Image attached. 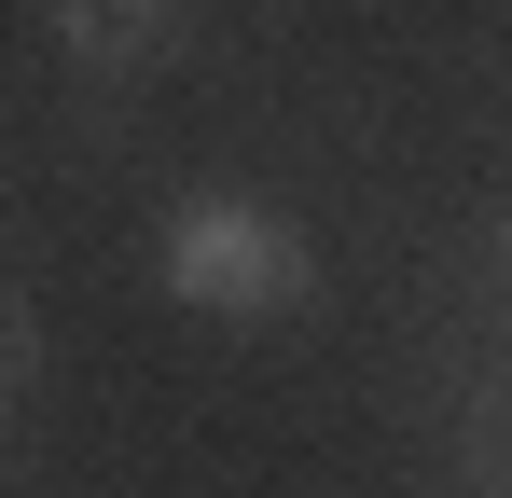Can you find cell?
<instances>
[{
	"mask_svg": "<svg viewBox=\"0 0 512 498\" xmlns=\"http://www.w3.org/2000/svg\"><path fill=\"white\" fill-rule=\"evenodd\" d=\"M153 291L167 305H194V319H305L333 277H319V236L277 208V194H236V180H194V194H167V222H153Z\"/></svg>",
	"mask_w": 512,
	"mask_h": 498,
	"instance_id": "1",
	"label": "cell"
},
{
	"mask_svg": "<svg viewBox=\"0 0 512 498\" xmlns=\"http://www.w3.org/2000/svg\"><path fill=\"white\" fill-rule=\"evenodd\" d=\"M42 14H56V56H70L84 83H139V70L180 42L194 0H42Z\"/></svg>",
	"mask_w": 512,
	"mask_h": 498,
	"instance_id": "2",
	"label": "cell"
},
{
	"mask_svg": "<svg viewBox=\"0 0 512 498\" xmlns=\"http://www.w3.org/2000/svg\"><path fill=\"white\" fill-rule=\"evenodd\" d=\"M28 374H42V319H28V305H14V291H0V402H14V388H28Z\"/></svg>",
	"mask_w": 512,
	"mask_h": 498,
	"instance_id": "3",
	"label": "cell"
},
{
	"mask_svg": "<svg viewBox=\"0 0 512 498\" xmlns=\"http://www.w3.org/2000/svg\"><path fill=\"white\" fill-rule=\"evenodd\" d=\"M485 277H499V291H512V222H499V249H485Z\"/></svg>",
	"mask_w": 512,
	"mask_h": 498,
	"instance_id": "4",
	"label": "cell"
}]
</instances>
